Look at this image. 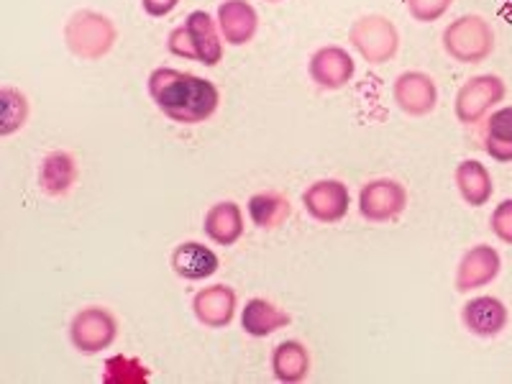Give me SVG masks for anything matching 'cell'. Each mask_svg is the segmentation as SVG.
I'll use <instances>...</instances> for the list:
<instances>
[{"label":"cell","instance_id":"cell-1","mask_svg":"<svg viewBox=\"0 0 512 384\" xmlns=\"http://www.w3.org/2000/svg\"><path fill=\"white\" fill-rule=\"evenodd\" d=\"M146 90L157 105V111L180 126H200L210 121L221 105V90L216 82L192 75V72L175 70V67L152 70L146 80Z\"/></svg>","mask_w":512,"mask_h":384},{"label":"cell","instance_id":"cell-2","mask_svg":"<svg viewBox=\"0 0 512 384\" xmlns=\"http://www.w3.org/2000/svg\"><path fill=\"white\" fill-rule=\"evenodd\" d=\"M62 39L72 57L82 59V62H98L113 52L118 41V29L111 16L82 8L67 18Z\"/></svg>","mask_w":512,"mask_h":384},{"label":"cell","instance_id":"cell-3","mask_svg":"<svg viewBox=\"0 0 512 384\" xmlns=\"http://www.w3.org/2000/svg\"><path fill=\"white\" fill-rule=\"evenodd\" d=\"M443 52L459 64L487 62L497 47V36L492 24L479 13H466L443 29Z\"/></svg>","mask_w":512,"mask_h":384},{"label":"cell","instance_id":"cell-4","mask_svg":"<svg viewBox=\"0 0 512 384\" xmlns=\"http://www.w3.org/2000/svg\"><path fill=\"white\" fill-rule=\"evenodd\" d=\"M349 44L364 62L384 64L400 52V31L382 13H367L356 18L349 29Z\"/></svg>","mask_w":512,"mask_h":384},{"label":"cell","instance_id":"cell-5","mask_svg":"<svg viewBox=\"0 0 512 384\" xmlns=\"http://www.w3.org/2000/svg\"><path fill=\"white\" fill-rule=\"evenodd\" d=\"M118 338V318L103 305H88L77 310L70 320V344L82 356L103 354Z\"/></svg>","mask_w":512,"mask_h":384},{"label":"cell","instance_id":"cell-6","mask_svg":"<svg viewBox=\"0 0 512 384\" xmlns=\"http://www.w3.org/2000/svg\"><path fill=\"white\" fill-rule=\"evenodd\" d=\"M507 85L500 75H474L464 82L456 93L454 100V113L456 121L464 126H474L482 123L489 113L495 111L497 105L505 100Z\"/></svg>","mask_w":512,"mask_h":384},{"label":"cell","instance_id":"cell-7","mask_svg":"<svg viewBox=\"0 0 512 384\" xmlns=\"http://www.w3.org/2000/svg\"><path fill=\"white\" fill-rule=\"evenodd\" d=\"M408 187L392 177H377L361 185L359 213L369 223H392L408 208Z\"/></svg>","mask_w":512,"mask_h":384},{"label":"cell","instance_id":"cell-8","mask_svg":"<svg viewBox=\"0 0 512 384\" xmlns=\"http://www.w3.org/2000/svg\"><path fill=\"white\" fill-rule=\"evenodd\" d=\"M502 272V256L495 246L477 244L466 249L464 256L456 264L454 287L461 295H469L474 290L492 285Z\"/></svg>","mask_w":512,"mask_h":384},{"label":"cell","instance_id":"cell-9","mask_svg":"<svg viewBox=\"0 0 512 384\" xmlns=\"http://www.w3.org/2000/svg\"><path fill=\"white\" fill-rule=\"evenodd\" d=\"M303 205L308 210V216L318 223H341L349 216L351 208V192L349 185L341 180H315L313 185H308V190L303 192Z\"/></svg>","mask_w":512,"mask_h":384},{"label":"cell","instance_id":"cell-10","mask_svg":"<svg viewBox=\"0 0 512 384\" xmlns=\"http://www.w3.org/2000/svg\"><path fill=\"white\" fill-rule=\"evenodd\" d=\"M392 98L405 116H431L438 108V85L428 72H400L392 82Z\"/></svg>","mask_w":512,"mask_h":384},{"label":"cell","instance_id":"cell-11","mask_svg":"<svg viewBox=\"0 0 512 384\" xmlns=\"http://www.w3.org/2000/svg\"><path fill=\"white\" fill-rule=\"evenodd\" d=\"M308 75L320 90H344L354 80L356 62L344 47L328 44L313 52L308 62Z\"/></svg>","mask_w":512,"mask_h":384},{"label":"cell","instance_id":"cell-12","mask_svg":"<svg viewBox=\"0 0 512 384\" xmlns=\"http://www.w3.org/2000/svg\"><path fill=\"white\" fill-rule=\"evenodd\" d=\"M236 310H239V295L231 285L203 287L192 297V313H195L200 326L210 328V331H221V328L231 326Z\"/></svg>","mask_w":512,"mask_h":384},{"label":"cell","instance_id":"cell-13","mask_svg":"<svg viewBox=\"0 0 512 384\" xmlns=\"http://www.w3.org/2000/svg\"><path fill=\"white\" fill-rule=\"evenodd\" d=\"M461 323L472 336L497 338L510 323V310L495 295H477L461 308Z\"/></svg>","mask_w":512,"mask_h":384},{"label":"cell","instance_id":"cell-14","mask_svg":"<svg viewBox=\"0 0 512 384\" xmlns=\"http://www.w3.org/2000/svg\"><path fill=\"white\" fill-rule=\"evenodd\" d=\"M216 21L228 47H246L259 31V13L249 0H223Z\"/></svg>","mask_w":512,"mask_h":384},{"label":"cell","instance_id":"cell-15","mask_svg":"<svg viewBox=\"0 0 512 384\" xmlns=\"http://www.w3.org/2000/svg\"><path fill=\"white\" fill-rule=\"evenodd\" d=\"M169 267L172 272L187 282H203L210 280L213 274L221 269V259L210 246L200 244V241H182L172 249L169 256Z\"/></svg>","mask_w":512,"mask_h":384},{"label":"cell","instance_id":"cell-16","mask_svg":"<svg viewBox=\"0 0 512 384\" xmlns=\"http://www.w3.org/2000/svg\"><path fill=\"white\" fill-rule=\"evenodd\" d=\"M80 180L75 154L70 152H49L39 164V187L49 198H64L70 195L72 187Z\"/></svg>","mask_w":512,"mask_h":384},{"label":"cell","instance_id":"cell-17","mask_svg":"<svg viewBox=\"0 0 512 384\" xmlns=\"http://www.w3.org/2000/svg\"><path fill=\"white\" fill-rule=\"evenodd\" d=\"M203 231L216 246H236L244 236V210L233 200L210 205L203 218Z\"/></svg>","mask_w":512,"mask_h":384},{"label":"cell","instance_id":"cell-18","mask_svg":"<svg viewBox=\"0 0 512 384\" xmlns=\"http://www.w3.org/2000/svg\"><path fill=\"white\" fill-rule=\"evenodd\" d=\"M292 323L290 313L274 305L267 297H251L241 308V328L251 338H267Z\"/></svg>","mask_w":512,"mask_h":384},{"label":"cell","instance_id":"cell-19","mask_svg":"<svg viewBox=\"0 0 512 384\" xmlns=\"http://www.w3.org/2000/svg\"><path fill=\"white\" fill-rule=\"evenodd\" d=\"M185 26L192 36V44H195L198 62L205 67H216L223 59V44H226L216 18L205 11H192L187 13Z\"/></svg>","mask_w":512,"mask_h":384},{"label":"cell","instance_id":"cell-20","mask_svg":"<svg viewBox=\"0 0 512 384\" xmlns=\"http://www.w3.org/2000/svg\"><path fill=\"white\" fill-rule=\"evenodd\" d=\"M454 182L461 200H464L466 205H472V208H482V205H487L489 200H492V195H495L492 172H489L479 159H464V162L456 164Z\"/></svg>","mask_w":512,"mask_h":384},{"label":"cell","instance_id":"cell-21","mask_svg":"<svg viewBox=\"0 0 512 384\" xmlns=\"http://www.w3.org/2000/svg\"><path fill=\"white\" fill-rule=\"evenodd\" d=\"M269 367L277 382L282 384H300L308 379L310 374V351L303 341L297 338H287L274 346Z\"/></svg>","mask_w":512,"mask_h":384},{"label":"cell","instance_id":"cell-22","mask_svg":"<svg viewBox=\"0 0 512 384\" xmlns=\"http://www.w3.org/2000/svg\"><path fill=\"white\" fill-rule=\"evenodd\" d=\"M482 146L489 157L500 164L512 162V105L495 108L484 118Z\"/></svg>","mask_w":512,"mask_h":384},{"label":"cell","instance_id":"cell-23","mask_svg":"<svg viewBox=\"0 0 512 384\" xmlns=\"http://www.w3.org/2000/svg\"><path fill=\"white\" fill-rule=\"evenodd\" d=\"M249 218L259 231H277L287 218L292 216V205L287 195L280 190H262L254 192L246 203Z\"/></svg>","mask_w":512,"mask_h":384},{"label":"cell","instance_id":"cell-24","mask_svg":"<svg viewBox=\"0 0 512 384\" xmlns=\"http://www.w3.org/2000/svg\"><path fill=\"white\" fill-rule=\"evenodd\" d=\"M31 103L24 90L3 85L0 88V139L18 134L29 123Z\"/></svg>","mask_w":512,"mask_h":384},{"label":"cell","instance_id":"cell-25","mask_svg":"<svg viewBox=\"0 0 512 384\" xmlns=\"http://www.w3.org/2000/svg\"><path fill=\"white\" fill-rule=\"evenodd\" d=\"M149 377H152L149 367H146L141 359H134V356L116 354L105 361V369H103L105 384H144L149 382Z\"/></svg>","mask_w":512,"mask_h":384},{"label":"cell","instance_id":"cell-26","mask_svg":"<svg viewBox=\"0 0 512 384\" xmlns=\"http://www.w3.org/2000/svg\"><path fill=\"white\" fill-rule=\"evenodd\" d=\"M451 6H454V0H405V8H408L410 18L418 21V24L441 21L451 11Z\"/></svg>","mask_w":512,"mask_h":384},{"label":"cell","instance_id":"cell-27","mask_svg":"<svg viewBox=\"0 0 512 384\" xmlns=\"http://www.w3.org/2000/svg\"><path fill=\"white\" fill-rule=\"evenodd\" d=\"M489 228L505 246H512V198H505L489 218Z\"/></svg>","mask_w":512,"mask_h":384},{"label":"cell","instance_id":"cell-28","mask_svg":"<svg viewBox=\"0 0 512 384\" xmlns=\"http://www.w3.org/2000/svg\"><path fill=\"white\" fill-rule=\"evenodd\" d=\"M167 49H169V54H175V57L190 59V62H198V54H195V44H192V36H190V31H187L185 24L169 31Z\"/></svg>","mask_w":512,"mask_h":384},{"label":"cell","instance_id":"cell-29","mask_svg":"<svg viewBox=\"0 0 512 384\" xmlns=\"http://www.w3.org/2000/svg\"><path fill=\"white\" fill-rule=\"evenodd\" d=\"M180 6V0H141V8L144 13H149L152 18H164Z\"/></svg>","mask_w":512,"mask_h":384},{"label":"cell","instance_id":"cell-30","mask_svg":"<svg viewBox=\"0 0 512 384\" xmlns=\"http://www.w3.org/2000/svg\"><path fill=\"white\" fill-rule=\"evenodd\" d=\"M267 3H282V0H267Z\"/></svg>","mask_w":512,"mask_h":384}]
</instances>
